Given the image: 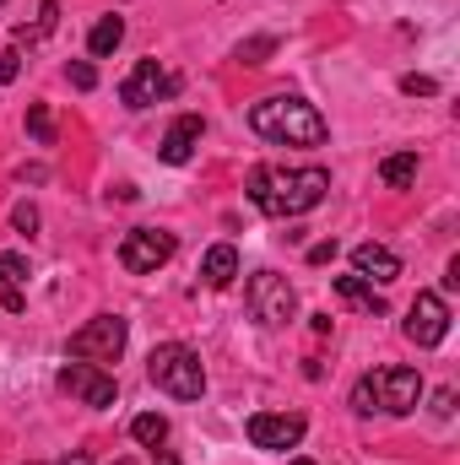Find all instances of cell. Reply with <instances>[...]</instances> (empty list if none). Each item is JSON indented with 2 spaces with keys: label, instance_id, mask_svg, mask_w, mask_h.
<instances>
[{
  "label": "cell",
  "instance_id": "cell-27",
  "mask_svg": "<svg viewBox=\"0 0 460 465\" xmlns=\"http://www.w3.org/2000/svg\"><path fill=\"white\" fill-rule=\"evenodd\" d=\"M16 76H22V49L11 44V49L0 54V82H16Z\"/></svg>",
  "mask_w": 460,
  "mask_h": 465
},
{
  "label": "cell",
  "instance_id": "cell-23",
  "mask_svg": "<svg viewBox=\"0 0 460 465\" xmlns=\"http://www.w3.org/2000/svg\"><path fill=\"white\" fill-rule=\"evenodd\" d=\"M65 82H71L76 93H93V87H98V65H93V60H71V65H65Z\"/></svg>",
  "mask_w": 460,
  "mask_h": 465
},
{
  "label": "cell",
  "instance_id": "cell-34",
  "mask_svg": "<svg viewBox=\"0 0 460 465\" xmlns=\"http://www.w3.org/2000/svg\"><path fill=\"white\" fill-rule=\"evenodd\" d=\"M0 5H5V0H0Z\"/></svg>",
  "mask_w": 460,
  "mask_h": 465
},
{
  "label": "cell",
  "instance_id": "cell-28",
  "mask_svg": "<svg viewBox=\"0 0 460 465\" xmlns=\"http://www.w3.org/2000/svg\"><path fill=\"white\" fill-rule=\"evenodd\" d=\"M331 260H336V238H325V243L309 249V265H331Z\"/></svg>",
  "mask_w": 460,
  "mask_h": 465
},
{
  "label": "cell",
  "instance_id": "cell-3",
  "mask_svg": "<svg viewBox=\"0 0 460 465\" xmlns=\"http://www.w3.org/2000/svg\"><path fill=\"white\" fill-rule=\"evenodd\" d=\"M146 379H152L163 395H174V401H201V395H206L201 351L185 347V341H163V347H152V357H146Z\"/></svg>",
  "mask_w": 460,
  "mask_h": 465
},
{
  "label": "cell",
  "instance_id": "cell-20",
  "mask_svg": "<svg viewBox=\"0 0 460 465\" xmlns=\"http://www.w3.org/2000/svg\"><path fill=\"white\" fill-rule=\"evenodd\" d=\"M55 27H60V0H44V5H38V22H33V27H27V22L16 27V44H38V38H49Z\"/></svg>",
  "mask_w": 460,
  "mask_h": 465
},
{
  "label": "cell",
  "instance_id": "cell-24",
  "mask_svg": "<svg viewBox=\"0 0 460 465\" xmlns=\"http://www.w3.org/2000/svg\"><path fill=\"white\" fill-rule=\"evenodd\" d=\"M352 411H357V417H374V411H379V406H374V379H368V373L352 384Z\"/></svg>",
  "mask_w": 460,
  "mask_h": 465
},
{
  "label": "cell",
  "instance_id": "cell-5",
  "mask_svg": "<svg viewBox=\"0 0 460 465\" xmlns=\"http://www.w3.org/2000/svg\"><path fill=\"white\" fill-rule=\"evenodd\" d=\"M244 298H249V314H255L260 325H287V320H298V292H293V282L276 276V271H255L249 287H244Z\"/></svg>",
  "mask_w": 460,
  "mask_h": 465
},
{
  "label": "cell",
  "instance_id": "cell-10",
  "mask_svg": "<svg viewBox=\"0 0 460 465\" xmlns=\"http://www.w3.org/2000/svg\"><path fill=\"white\" fill-rule=\"evenodd\" d=\"M401 331H406V341H417V347H439V341L450 336V303H445L439 292H417Z\"/></svg>",
  "mask_w": 460,
  "mask_h": 465
},
{
  "label": "cell",
  "instance_id": "cell-9",
  "mask_svg": "<svg viewBox=\"0 0 460 465\" xmlns=\"http://www.w3.org/2000/svg\"><path fill=\"white\" fill-rule=\"evenodd\" d=\"M179 93V76H168L157 60H135V71L119 82V104L125 109H152L157 98H174Z\"/></svg>",
  "mask_w": 460,
  "mask_h": 465
},
{
  "label": "cell",
  "instance_id": "cell-18",
  "mask_svg": "<svg viewBox=\"0 0 460 465\" xmlns=\"http://www.w3.org/2000/svg\"><path fill=\"white\" fill-rule=\"evenodd\" d=\"M130 439H135L141 450H163V444H168V417H163V411H141V417L130 422Z\"/></svg>",
  "mask_w": 460,
  "mask_h": 465
},
{
  "label": "cell",
  "instance_id": "cell-4",
  "mask_svg": "<svg viewBox=\"0 0 460 465\" xmlns=\"http://www.w3.org/2000/svg\"><path fill=\"white\" fill-rule=\"evenodd\" d=\"M125 341H130V320H119V314H93L76 336H71V357L76 362H98V368H109L125 357Z\"/></svg>",
  "mask_w": 460,
  "mask_h": 465
},
{
  "label": "cell",
  "instance_id": "cell-15",
  "mask_svg": "<svg viewBox=\"0 0 460 465\" xmlns=\"http://www.w3.org/2000/svg\"><path fill=\"white\" fill-rule=\"evenodd\" d=\"M336 298H342L346 309H357V314H385V292L374 282H363L357 271L352 276H336Z\"/></svg>",
  "mask_w": 460,
  "mask_h": 465
},
{
  "label": "cell",
  "instance_id": "cell-14",
  "mask_svg": "<svg viewBox=\"0 0 460 465\" xmlns=\"http://www.w3.org/2000/svg\"><path fill=\"white\" fill-rule=\"evenodd\" d=\"M0 309L5 314H22L27 309V260L16 249L0 254Z\"/></svg>",
  "mask_w": 460,
  "mask_h": 465
},
{
  "label": "cell",
  "instance_id": "cell-29",
  "mask_svg": "<svg viewBox=\"0 0 460 465\" xmlns=\"http://www.w3.org/2000/svg\"><path fill=\"white\" fill-rule=\"evenodd\" d=\"M434 417H455V390H450V384L434 395Z\"/></svg>",
  "mask_w": 460,
  "mask_h": 465
},
{
  "label": "cell",
  "instance_id": "cell-32",
  "mask_svg": "<svg viewBox=\"0 0 460 465\" xmlns=\"http://www.w3.org/2000/svg\"><path fill=\"white\" fill-rule=\"evenodd\" d=\"M152 455H157V465H185L179 455H174V450H152Z\"/></svg>",
  "mask_w": 460,
  "mask_h": 465
},
{
  "label": "cell",
  "instance_id": "cell-26",
  "mask_svg": "<svg viewBox=\"0 0 460 465\" xmlns=\"http://www.w3.org/2000/svg\"><path fill=\"white\" fill-rule=\"evenodd\" d=\"M401 93H406V98H434V93H439V82L412 71V76H401Z\"/></svg>",
  "mask_w": 460,
  "mask_h": 465
},
{
  "label": "cell",
  "instance_id": "cell-6",
  "mask_svg": "<svg viewBox=\"0 0 460 465\" xmlns=\"http://www.w3.org/2000/svg\"><path fill=\"white\" fill-rule=\"evenodd\" d=\"M174 249H179V238L163 228H130L119 238V265L130 271V276H152L157 265H168L174 260Z\"/></svg>",
  "mask_w": 460,
  "mask_h": 465
},
{
  "label": "cell",
  "instance_id": "cell-8",
  "mask_svg": "<svg viewBox=\"0 0 460 465\" xmlns=\"http://www.w3.org/2000/svg\"><path fill=\"white\" fill-rule=\"evenodd\" d=\"M368 379H374V406L385 417H412L417 411V401H423V373L417 368H379Z\"/></svg>",
  "mask_w": 460,
  "mask_h": 465
},
{
  "label": "cell",
  "instance_id": "cell-31",
  "mask_svg": "<svg viewBox=\"0 0 460 465\" xmlns=\"http://www.w3.org/2000/svg\"><path fill=\"white\" fill-rule=\"evenodd\" d=\"M55 465H93V455H87V450H71L65 460H55Z\"/></svg>",
  "mask_w": 460,
  "mask_h": 465
},
{
  "label": "cell",
  "instance_id": "cell-33",
  "mask_svg": "<svg viewBox=\"0 0 460 465\" xmlns=\"http://www.w3.org/2000/svg\"><path fill=\"white\" fill-rule=\"evenodd\" d=\"M287 465H315V460H304V455H298V460H287Z\"/></svg>",
  "mask_w": 460,
  "mask_h": 465
},
{
  "label": "cell",
  "instance_id": "cell-2",
  "mask_svg": "<svg viewBox=\"0 0 460 465\" xmlns=\"http://www.w3.org/2000/svg\"><path fill=\"white\" fill-rule=\"evenodd\" d=\"M249 130H255L260 141H276V146H320V141L331 135L325 114H320L315 104L293 98V93L260 98V104L249 109Z\"/></svg>",
  "mask_w": 460,
  "mask_h": 465
},
{
  "label": "cell",
  "instance_id": "cell-7",
  "mask_svg": "<svg viewBox=\"0 0 460 465\" xmlns=\"http://www.w3.org/2000/svg\"><path fill=\"white\" fill-rule=\"evenodd\" d=\"M55 384L71 395V401H82V406H93V411H109L115 406V373L109 368H98V362H65L60 373H55Z\"/></svg>",
  "mask_w": 460,
  "mask_h": 465
},
{
  "label": "cell",
  "instance_id": "cell-13",
  "mask_svg": "<svg viewBox=\"0 0 460 465\" xmlns=\"http://www.w3.org/2000/svg\"><path fill=\"white\" fill-rule=\"evenodd\" d=\"M352 271H357L363 282H374V287H390V282L401 276V254L385 249V243H357V249H352Z\"/></svg>",
  "mask_w": 460,
  "mask_h": 465
},
{
  "label": "cell",
  "instance_id": "cell-25",
  "mask_svg": "<svg viewBox=\"0 0 460 465\" xmlns=\"http://www.w3.org/2000/svg\"><path fill=\"white\" fill-rule=\"evenodd\" d=\"M11 228L33 238V232H38V206H33V201H16V206H11Z\"/></svg>",
  "mask_w": 460,
  "mask_h": 465
},
{
  "label": "cell",
  "instance_id": "cell-19",
  "mask_svg": "<svg viewBox=\"0 0 460 465\" xmlns=\"http://www.w3.org/2000/svg\"><path fill=\"white\" fill-rule=\"evenodd\" d=\"M119 44H125V16H98V27L87 33V49H93V60L115 54Z\"/></svg>",
  "mask_w": 460,
  "mask_h": 465
},
{
  "label": "cell",
  "instance_id": "cell-16",
  "mask_svg": "<svg viewBox=\"0 0 460 465\" xmlns=\"http://www.w3.org/2000/svg\"><path fill=\"white\" fill-rule=\"evenodd\" d=\"M233 276H238V249L233 243H212L206 260H201V282L223 292V287H233Z\"/></svg>",
  "mask_w": 460,
  "mask_h": 465
},
{
  "label": "cell",
  "instance_id": "cell-21",
  "mask_svg": "<svg viewBox=\"0 0 460 465\" xmlns=\"http://www.w3.org/2000/svg\"><path fill=\"white\" fill-rule=\"evenodd\" d=\"M27 130H33L38 146H55V114H49V104H27Z\"/></svg>",
  "mask_w": 460,
  "mask_h": 465
},
{
  "label": "cell",
  "instance_id": "cell-11",
  "mask_svg": "<svg viewBox=\"0 0 460 465\" xmlns=\"http://www.w3.org/2000/svg\"><path fill=\"white\" fill-rule=\"evenodd\" d=\"M244 433H249L255 450H298L304 433H309V422L298 411H255Z\"/></svg>",
  "mask_w": 460,
  "mask_h": 465
},
{
  "label": "cell",
  "instance_id": "cell-1",
  "mask_svg": "<svg viewBox=\"0 0 460 465\" xmlns=\"http://www.w3.org/2000/svg\"><path fill=\"white\" fill-rule=\"evenodd\" d=\"M325 195H331V173H325V168H265V163H260V168L249 173V201H255V212H265V217H276V223L315 212Z\"/></svg>",
  "mask_w": 460,
  "mask_h": 465
},
{
  "label": "cell",
  "instance_id": "cell-17",
  "mask_svg": "<svg viewBox=\"0 0 460 465\" xmlns=\"http://www.w3.org/2000/svg\"><path fill=\"white\" fill-rule=\"evenodd\" d=\"M379 179H385L390 190H412V184H417V152H390V157L379 163Z\"/></svg>",
  "mask_w": 460,
  "mask_h": 465
},
{
  "label": "cell",
  "instance_id": "cell-30",
  "mask_svg": "<svg viewBox=\"0 0 460 465\" xmlns=\"http://www.w3.org/2000/svg\"><path fill=\"white\" fill-rule=\"evenodd\" d=\"M455 287H460V254L450 260V271H445V292H455Z\"/></svg>",
  "mask_w": 460,
  "mask_h": 465
},
{
  "label": "cell",
  "instance_id": "cell-12",
  "mask_svg": "<svg viewBox=\"0 0 460 465\" xmlns=\"http://www.w3.org/2000/svg\"><path fill=\"white\" fill-rule=\"evenodd\" d=\"M201 135H206V119L201 114H179L174 124H168V135H163V146H157V157L163 163H190L195 157V146H201Z\"/></svg>",
  "mask_w": 460,
  "mask_h": 465
},
{
  "label": "cell",
  "instance_id": "cell-22",
  "mask_svg": "<svg viewBox=\"0 0 460 465\" xmlns=\"http://www.w3.org/2000/svg\"><path fill=\"white\" fill-rule=\"evenodd\" d=\"M271 54H276V38H271V33H260V38H244V44H238V60H244V65H265Z\"/></svg>",
  "mask_w": 460,
  "mask_h": 465
}]
</instances>
